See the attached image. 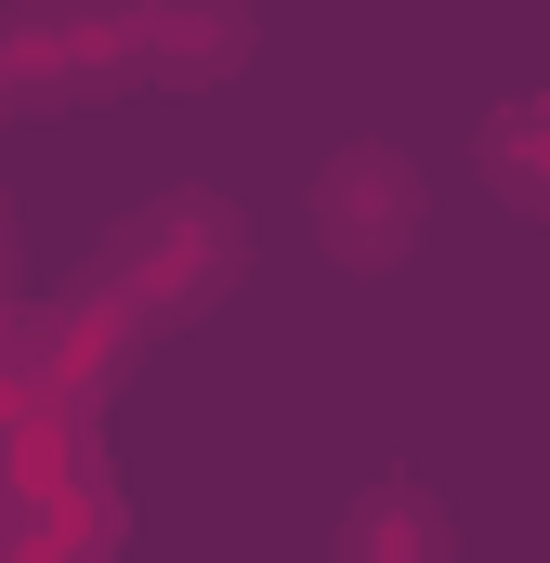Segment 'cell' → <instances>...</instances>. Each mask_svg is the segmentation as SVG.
<instances>
[{"mask_svg":"<svg viewBox=\"0 0 550 563\" xmlns=\"http://www.w3.org/2000/svg\"><path fill=\"white\" fill-rule=\"evenodd\" d=\"M119 26H132V79H170V92L237 79V66H250V40H263L250 13H184V0H170V13H119Z\"/></svg>","mask_w":550,"mask_h":563,"instance_id":"obj_3","label":"cell"},{"mask_svg":"<svg viewBox=\"0 0 550 563\" xmlns=\"http://www.w3.org/2000/svg\"><path fill=\"white\" fill-rule=\"evenodd\" d=\"M315 250H328L341 276H381V263L419 250V170L394 144H341V157L315 170Z\"/></svg>","mask_w":550,"mask_h":563,"instance_id":"obj_2","label":"cell"},{"mask_svg":"<svg viewBox=\"0 0 550 563\" xmlns=\"http://www.w3.org/2000/svg\"><path fill=\"white\" fill-rule=\"evenodd\" d=\"M341 563H446V511L419 485H381L354 525H341Z\"/></svg>","mask_w":550,"mask_h":563,"instance_id":"obj_4","label":"cell"},{"mask_svg":"<svg viewBox=\"0 0 550 563\" xmlns=\"http://www.w3.org/2000/svg\"><path fill=\"white\" fill-rule=\"evenodd\" d=\"M250 276V223L223 210V197H157V210H132L106 250H92V276H79V301L92 314H119V328H184V314H210L223 288Z\"/></svg>","mask_w":550,"mask_h":563,"instance_id":"obj_1","label":"cell"},{"mask_svg":"<svg viewBox=\"0 0 550 563\" xmlns=\"http://www.w3.org/2000/svg\"><path fill=\"white\" fill-rule=\"evenodd\" d=\"M485 184L550 223V106H498V119H485Z\"/></svg>","mask_w":550,"mask_h":563,"instance_id":"obj_5","label":"cell"}]
</instances>
